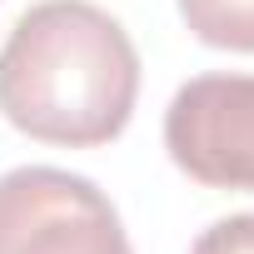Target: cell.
<instances>
[{"mask_svg":"<svg viewBox=\"0 0 254 254\" xmlns=\"http://www.w3.org/2000/svg\"><path fill=\"white\" fill-rule=\"evenodd\" d=\"M135 95V40L90 0H40L0 45V115L30 140L105 145L130 125Z\"/></svg>","mask_w":254,"mask_h":254,"instance_id":"cell-1","label":"cell"},{"mask_svg":"<svg viewBox=\"0 0 254 254\" xmlns=\"http://www.w3.org/2000/svg\"><path fill=\"white\" fill-rule=\"evenodd\" d=\"M0 254H135V249L95 180L55 165H20L0 175Z\"/></svg>","mask_w":254,"mask_h":254,"instance_id":"cell-2","label":"cell"},{"mask_svg":"<svg viewBox=\"0 0 254 254\" xmlns=\"http://www.w3.org/2000/svg\"><path fill=\"white\" fill-rule=\"evenodd\" d=\"M170 160L209 190H254V75H194L165 110Z\"/></svg>","mask_w":254,"mask_h":254,"instance_id":"cell-3","label":"cell"},{"mask_svg":"<svg viewBox=\"0 0 254 254\" xmlns=\"http://www.w3.org/2000/svg\"><path fill=\"white\" fill-rule=\"evenodd\" d=\"M180 15L194 30V40L254 55V0H180Z\"/></svg>","mask_w":254,"mask_h":254,"instance_id":"cell-4","label":"cell"},{"mask_svg":"<svg viewBox=\"0 0 254 254\" xmlns=\"http://www.w3.org/2000/svg\"><path fill=\"white\" fill-rule=\"evenodd\" d=\"M190 254H254V214H229V219H214Z\"/></svg>","mask_w":254,"mask_h":254,"instance_id":"cell-5","label":"cell"}]
</instances>
